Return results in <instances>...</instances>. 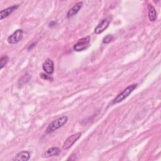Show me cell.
Here are the masks:
<instances>
[{
    "mask_svg": "<svg viewBox=\"0 0 161 161\" xmlns=\"http://www.w3.org/2000/svg\"><path fill=\"white\" fill-rule=\"evenodd\" d=\"M137 87V84H133L128 86L126 87L121 92H120L118 96L113 100V104H117L123 101L126 99Z\"/></svg>",
    "mask_w": 161,
    "mask_h": 161,
    "instance_id": "obj_1",
    "label": "cell"
},
{
    "mask_svg": "<svg viewBox=\"0 0 161 161\" xmlns=\"http://www.w3.org/2000/svg\"><path fill=\"white\" fill-rule=\"evenodd\" d=\"M67 119H68V118L65 116H62V117L53 121L48 125V126L46 129L47 133H52V132L54 131L55 130L60 128L64 124L66 123V122L67 121Z\"/></svg>",
    "mask_w": 161,
    "mask_h": 161,
    "instance_id": "obj_2",
    "label": "cell"
},
{
    "mask_svg": "<svg viewBox=\"0 0 161 161\" xmlns=\"http://www.w3.org/2000/svg\"><path fill=\"white\" fill-rule=\"evenodd\" d=\"M90 43V36H87L86 37L82 38L74 45L73 49L76 52H80L86 50L89 45Z\"/></svg>",
    "mask_w": 161,
    "mask_h": 161,
    "instance_id": "obj_3",
    "label": "cell"
},
{
    "mask_svg": "<svg viewBox=\"0 0 161 161\" xmlns=\"http://www.w3.org/2000/svg\"><path fill=\"white\" fill-rule=\"evenodd\" d=\"M80 136H81V133L79 132L69 136L63 143L62 148L64 150H68L77 142V140H78L80 138Z\"/></svg>",
    "mask_w": 161,
    "mask_h": 161,
    "instance_id": "obj_4",
    "label": "cell"
},
{
    "mask_svg": "<svg viewBox=\"0 0 161 161\" xmlns=\"http://www.w3.org/2000/svg\"><path fill=\"white\" fill-rule=\"evenodd\" d=\"M23 30L18 29L8 36L7 40L9 44H15L19 42L23 38Z\"/></svg>",
    "mask_w": 161,
    "mask_h": 161,
    "instance_id": "obj_5",
    "label": "cell"
},
{
    "mask_svg": "<svg viewBox=\"0 0 161 161\" xmlns=\"http://www.w3.org/2000/svg\"><path fill=\"white\" fill-rule=\"evenodd\" d=\"M111 20L107 18H104V19H103L101 21V23H99L98 24V25L94 29V33L96 34H99L101 33H102L103 31H104L109 26V23H110Z\"/></svg>",
    "mask_w": 161,
    "mask_h": 161,
    "instance_id": "obj_6",
    "label": "cell"
},
{
    "mask_svg": "<svg viewBox=\"0 0 161 161\" xmlns=\"http://www.w3.org/2000/svg\"><path fill=\"white\" fill-rule=\"evenodd\" d=\"M42 68L46 73L48 74H52L54 70L53 62L51 59H49V58L47 59L43 63L42 65Z\"/></svg>",
    "mask_w": 161,
    "mask_h": 161,
    "instance_id": "obj_7",
    "label": "cell"
},
{
    "mask_svg": "<svg viewBox=\"0 0 161 161\" xmlns=\"http://www.w3.org/2000/svg\"><path fill=\"white\" fill-rule=\"evenodd\" d=\"M82 2H79V3H76L67 12V18H69L70 17H72L75 14H76L79 12V11L80 10V9L82 8Z\"/></svg>",
    "mask_w": 161,
    "mask_h": 161,
    "instance_id": "obj_8",
    "label": "cell"
},
{
    "mask_svg": "<svg viewBox=\"0 0 161 161\" xmlns=\"http://www.w3.org/2000/svg\"><path fill=\"white\" fill-rule=\"evenodd\" d=\"M18 8V5H14L11 7H9L5 9L2 10L0 12V19H3L4 18L8 17L9 15H10L14 10H16Z\"/></svg>",
    "mask_w": 161,
    "mask_h": 161,
    "instance_id": "obj_9",
    "label": "cell"
},
{
    "mask_svg": "<svg viewBox=\"0 0 161 161\" xmlns=\"http://www.w3.org/2000/svg\"><path fill=\"white\" fill-rule=\"evenodd\" d=\"M60 150L57 147H52L46 150L42 155L43 157H50L53 156H57L59 154Z\"/></svg>",
    "mask_w": 161,
    "mask_h": 161,
    "instance_id": "obj_10",
    "label": "cell"
},
{
    "mask_svg": "<svg viewBox=\"0 0 161 161\" xmlns=\"http://www.w3.org/2000/svg\"><path fill=\"white\" fill-rule=\"evenodd\" d=\"M30 153L28 151H21L19 152L16 157L14 158V160L17 161H27L30 159Z\"/></svg>",
    "mask_w": 161,
    "mask_h": 161,
    "instance_id": "obj_11",
    "label": "cell"
},
{
    "mask_svg": "<svg viewBox=\"0 0 161 161\" xmlns=\"http://www.w3.org/2000/svg\"><path fill=\"white\" fill-rule=\"evenodd\" d=\"M148 16L149 19L151 21H154L157 19V12L155 8L151 4H148Z\"/></svg>",
    "mask_w": 161,
    "mask_h": 161,
    "instance_id": "obj_12",
    "label": "cell"
},
{
    "mask_svg": "<svg viewBox=\"0 0 161 161\" xmlns=\"http://www.w3.org/2000/svg\"><path fill=\"white\" fill-rule=\"evenodd\" d=\"M8 61V56L2 57L0 58V67H1V69H2L6 65Z\"/></svg>",
    "mask_w": 161,
    "mask_h": 161,
    "instance_id": "obj_13",
    "label": "cell"
},
{
    "mask_svg": "<svg viewBox=\"0 0 161 161\" xmlns=\"http://www.w3.org/2000/svg\"><path fill=\"white\" fill-rule=\"evenodd\" d=\"M113 36L111 35H108L103 38V43H109V42H111V41L113 40Z\"/></svg>",
    "mask_w": 161,
    "mask_h": 161,
    "instance_id": "obj_14",
    "label": "cell"
},
{
    "mask_svg": "<svg viewBox=\"0 0 161 161\" xmlns=\"http://www.w3.org/2000/svg\"><path fill=\"white\" fill-rule=\"evenodd\" d=\"M40 77L43 79H45V80H52V78L50 77V76H48L47 74H45L44 73H41L40 74Z\"/></svg>",
    "mask_w": 161,
    "mask_h": 161,
    "instance_id": "obj_15",
    "label": "cell"
},
{
    "mask_svg": "<svg viewBox=\"0 0 161 161\" xmlns=\"http://www.w3.org/2000/svg\"><path fill=\"white\" fill-rule=\"evenodd\" d=\"M35 45V43H32V44H31V45L29 46V47L28 48V50H30V49L31 50V48H32L33 47H35V45Z\"/></svg>",
    "mask_w": 161,
    "mask_h": 161,
    "instance_id": "obj_16",
    "label": "cell"
}]
</instances>
